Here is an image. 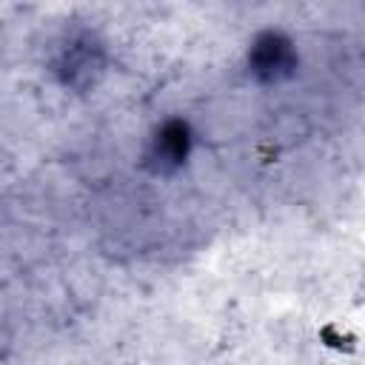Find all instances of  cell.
I'll return each mask as SVG.
<instances>
[{
    "mask_svg": "<svg viewBox=\"0 0 365 365\" xmlns=\"http://www.w3.org/2000/svg\"><path fill=\"white\" fill-rule=\"evenodd\" d=\"M294 60L297 57H294L291 43L282 34H274V31L262 34L251 48V68H254V74H259L265 80H277V77L288 74Z\"/></svg>",
    "mask_w": 365,
    "mask_h": 365,
    "instance_id": "cell-1",
    "label": "cell"
},
{
    "mask_svg": "<svg viewBox=\"0 0 365 365\" xmlns=\"http://www.w3.org/2000/svg\"><path fill=\"white\" fill-rule=\"evenodd\" d=\"M188 151V134H185V125L182 123H168L160 128V134L154 137L151 143V151H148V160L157 171H168V168H177L182 163Z\"/></svg>",
    "mask_w": 365,
    "mask_h": 365,
    "instance_id": "cell-2",
    "label": "cell"
}]
</instances>
